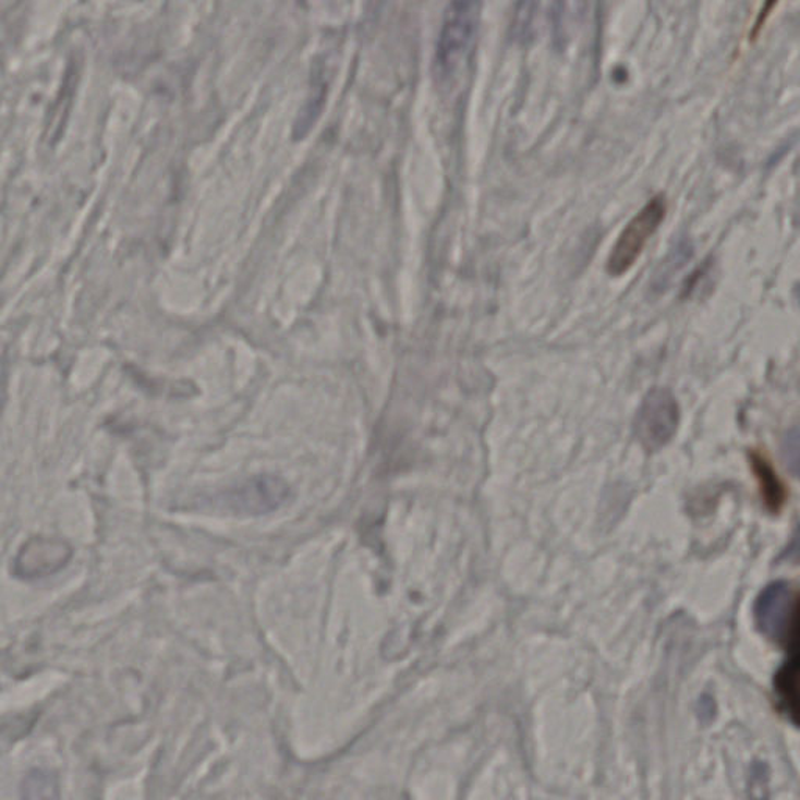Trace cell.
<instances>
[{"mask_svg": "<svg viewBox=\"0 0 800 800\" xmlns=\"http://www.w3.org/2000/svg\"><path fill=\"white\" fill-rule=\"evenodd\" d=\"M800 557V525L798 530H796L795 536H792L791 542H789L787 550H785L784 554H781V560L792 561L798 560Z\"/></svg>", "mask_w": 800, "mask_h": 800, "instance_id": "cell-11", "label": "cell"}, {"mask_svg": "<svg viewBox=\"0 0 800 800\" xmlns=\"http://www.w3.org/2000/svg\"><path fill=\"white\" fill-rule=\"evenodd\" d=\"M71 549L64 543L35 540L24 546L16 560V572L24 579H35L59 571L70 560Z\"/></svg>", "mask_w": 800, "mask_h": 800, "instance_id": "cell-4", "label": "cell"}, {"mask_svg": "<svg viewBox=\"0 0 800 800\" xmlns=\"http://www.w3.org/2000/svg\"><path fill=\"white\" fill-rule=\"evenodd\" d=\"M287 496L288 488L283 482L274 477H262L257 482L249 483L246 488L238 492L233 507L251 511V513H265V511L279 507Z\"/></svg>", "mask_w": 800, "mask_h": 800, "instance_id": "cell-6", "label": "cell"}, {"mask_svg": "<svg viewBox=\"0 0 800 800\" xmlns=\"http://www.w3.org/2000/svg\"><path fill=\"white\" fill-rule=\"evenodd\" d=\"M795 294H796V298H798V301H799V304H800V282L798 284H796Z\"/></svg>", "mask_w": 800, "mask_h": 800, "instance_id": "cell-13", "label": "cell"}, {"mask_svg": "<svg viewBox=\"0 0 800 800\" xmlns=\"http://www.w3.org/2000/svg\"><path fill=\"white\" fill-rule=\"evenodd\" d=\"M776 688L785 712L800 726V662L791 659L778 671Z\"/></svg>", "mask_w": 800, "mask_h": 800, "instance_id": "cell-7", "label": "cell"}, {"mask_svg": "<svg viewBox=\"0 0 800 800\" xmlns=\"http://www.w3.org/2000/svg\"><path fill=\"white\" fill-rule=\"evenodd\" d=\"M666 216V201L663 196H655L647 202L635 218L626 226L611 249L607 262V271L613 277L622 276L635 265L647 241L657 232Z\"/></svg>", "mask_w": 800, "mask_h": 800, "instance_id": "cell-2", "label": "cell"}, {"mask_svg": "<svg viewBox=\"0 0 800 800\" xmlns=\"http://www.w3.org/2000/svg\"><path fill=\"white\" fill-rule=\"evenodd\" d=\"M791 652L796 662H800V604L796 611L795 626H792Z\"/></svg>", "mask_w": 800, "mask_h": 800, "instance_id": "cell-12", "label": "cell"}, {"mask_svg": "<svg viewBox=\"0 0 800 800\" xmlns=\"http://www.w3.org/2000/svg\"><path fill=\"white\" fill-rule=\"evenodd\" d=\"M481 5L477 2H453L446 10L436 48V68L439 74L449 75L466 57L478 25Z\"/></svg>", "mask_w": 800, "mask_h": 800, "instance_id": "cell-1", "label": "cell"}, {"mask_svg": "<svg viewBox=\"0 0 800 800\" xmlns=\"http://www.w3.org/2000/svg\"><path fill=\"white\" fill-rule=\"evenodd\" d=\"M755 470L762 478L763 492H765L766 500L769 506L777 507L780 504L781 492L778 486L777 478L773 472L766 466L765 461L755 460Z\"/></svg>", "mask_w": 800, "mask_h": 800, "instance_id": "cell-10", "label": "cell"}, {"mask_svg": "<svg viewBox=\"0 0 800 800\" xmlns=\"http://www.w3.org/2000/svg\"><path fill=\"white\" fill-rule=\"evenodd\" d=\"M781 457L788 470L800 478V424L787 432L781 441Z\"/></svg>", "mask_w": 800, "mask_h": 800, "instance_id": "cell-9", "label": "cell"}, {"mask_svg": "<svg viewBox=\"0 0 800 800\" xmlns=\"http://www.w3.org/2000/svg\"><path fill=\"white\" fill-rule=\"evenodd\" d=\"M21 800H60L57 778L41 769L27 774L21 788Z\"/></svg>", "mask_w": 800, "mask_h": 800, "instance_id": "cell-8", "label": "cell"}, {"mask_svg": "<svg viewBox=\"0 0 800 800\" xmlns=\"http://www.w3.org/2000/svg\"><path fill=\"white\" fill-rule=\"evenodd\" d=\"M679 425V405L672 392L666 388H654L643 400L637 414L635 434L638 441L649 452L668 445Z\"/></svg>", "mask_w": 800, "mask_h": 800, "instance_id": "cell-3", "label": "cell"}, {"mask_svg": "<svg viewBox=\"0 0 800 800\" xmlns=\"http://www.w3.org/2000/svg\"><path fill=\"white\" fill-rule=\"evenodd\" d=\"M789 607H791V591L787 583L776 582L767 586L755 604V619L760 630L769 638L784 635Z\"/></svg>", "mask_w": 800, "mask_h": 800, "instance_id": "cell-5", "label": "cell"}]
</instances>
